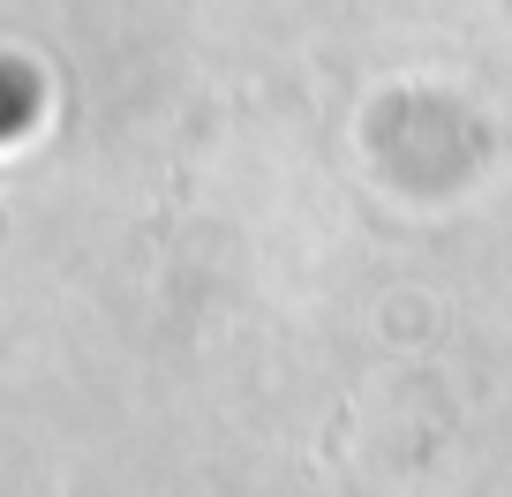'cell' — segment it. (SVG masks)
<instances>
[{
  "instance_id": "1",
  "label": "cell",
  "mask_w": 512,
  "mask_h": 497,
  "mask_svg": "<svg viewBox=\"0 0 512 497\" xmlns=\"http://www.w3.org/2000/svg\"><path fill=\"white\" fill-rule=\"evenodd\" d=\"M31 76H23V68L16 61H0V136H16L23 129V121H31Z\"/></svg>"
}]
</instances>
